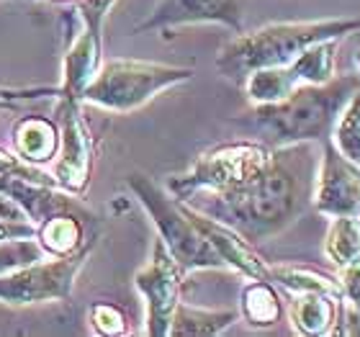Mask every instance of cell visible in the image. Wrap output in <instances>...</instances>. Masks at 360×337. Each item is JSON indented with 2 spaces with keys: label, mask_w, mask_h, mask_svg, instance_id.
<instances>
[{
  "label": "cell",
  "mask_w": 360,
  "mask_h": 337,
  "mask_svg": "<svg viewBox=\"0 0 360 337\" xmlns=\"http://www.w3.org/2000/svg\"><path fill=\"white\" fill-rule=\"evenodd\" d=\"M319 152L314 142L270 147L265 165L224 193H193L191 209L232 227L245 240L263 242L293 224L314 201Z\"/></svg>",
  "instance_id": "cell-1"
},
{
  "label": "cell",
  "mask_w": 360,
  "mask_h": 337,
  "mask_svg": "<svg viewBox=\"0 0 360 337\" xmlns=\"http://www.w3.org/2000/svg\"><path fill=\"white\" fill-rule=\"evenodd\" d=\"M358 90V75L330 77L319 85H301L276 103H255L252 111L234 121L257 134V139L268 147L319 142L332 136L340 113Z\"/></svg>",
  "instance_id": "cell-2"
},
{
  "label": "cell",
  "mask_w": 360,
  "mask_h": 337,
  "mask_svg": "<svg viewBox=\"0 0 360 337\" xmlns=\"http://www.w3.org/2000/svg\"><path fill=\"white\" fill-rule=\"evenodd\" d=\"M360 29V18L304 23H268L263 29L240 31L219 49L217 70L226 80L242 85L255 70L281 68L296 60L304 49L324 39H342Z\"/></svg>",
  "instance_id": "cell-3"
},
{
  "label": "cell",
  "mask_w": 360,
  "mask_h": 337,
  "mask_svg": "<svg viewBox=\"0 0 360 337\" xmlns=\"http://www.w3.org/2000/svg\"><path fill=\"white\" fill-rule=\"evenodd\" d=\"M127 186L131 188V193L144 206V211L150 214L152 224L158 227L160 240L165 242V248L170 250L183 273L201 268H226L217 250L211 248L209 240L191 222L183 201L162 191L144 172H131L127 178Z\"/></svg>",
  "instance_id": "cell-4"
},
{
  "label": "cell",
  "mask_w": 360,
  "mask_h": 337,
  "mask_svg": "<svg viewBox=\"0 0 360 337\" xmlns=\"http://www.w3.org/2000/svg\"><path fill=\"white\" fill-rule=\"evenodd\" d=\"M193 80L191 68H173L147 60H108L88 83L83 101L108 111L129 113L167 88Z\"/></svg>",
  "instance_id": "cell-5"
},
{
  "label": "cell",
  "mask_w": 360,
  "mask_h": 337,
  "mask_svg": "<svg viewBox=\"0 0 360 337\" xmlns=\"http://www.w3.org/2000/svg\"><path fill=\"white\" fill-rule=\"evenodd\" d=\"M270 155L263 142H229L203 152L183 175L167 180V193L186 201L193 193H224L250 180Z\"/></svg>",
  "instance_id": "cell-6"
},
{
  "label": "cell",
  "mask_w": 360,
  "mask_h": 337,
  "mask_svg": "<svg viewBox=\"0 0 360 337\" xmlns=\"http://www.w3.org/2000/svg\"><path fill=\"white\" fill-rule=\"evenodd\" d=\"M98 232L85 242L83 248L62 257H44L31 265L0 276V301L8 307H29L44 301H70L75 278L88 260L90 250L96 245Z\"/></svg>",
  "instance_id": "cell-7"
},
{
  "label": "cell",
  "mask_w": 360,
  "mask_h": 337,
  "mask_svg": "<svg viewBox=\"0 0 360 337\" xmlns=\"http://www.w3.org/2000/svg\"><path fill=\"white\" fill-rule=\"evenodd\" d=\"M335 54H338V39L316 42L309 49L281 68L255 70L242 83L248 98L255 103H276L301 85H319L335 77Z\"/></svg>",
  "instance_id": "cell-8"
},
{
  "label": "cell",
  "mask_w": 360,
  "mask_h": 337,
  "mask_svg": "<svg viewBox=\"0 0 360 337\" xmlns=\"http://www.w3.org/2000/svg\"><path fill=\"white\" fill-rule=\"evenodd\" d=\"M57 93V129H60V150H57V165H54V180L62 191L72 196L85 193L93 172V134H90L88 121L80 108V98Z\"/></svg>",
  "instance_id": "cell-9"
},
{
  "label": "cell",
  "mask_w": 360,
  "mask_h": 337,
  "mask_svg": "<svg viewBox=\"0 0 360 337\" xmlns=\"http://www.w3.org/2000/svg\"><path fill=\"white\" fill-rule=\"evenodd\" d=\"M183 270L165 248V242L155 240L152 255L144 268L136 270L134 286L142 293L147 304V335L150 337H167L173 312L180 301V286H183Z\"/></svg>",
  "instance_id": "cell-10"
},
{
  "label": "cell",
  "mask_w": 360,
  "mask_h": 337,
  "mask_svg": "<svg viewBox=\"0 0 360 337\" xmlns=\"http://www.w3.org/2000/svg\"><path fill=\"white\" fill-rule=\"evenodd\" d=\"M311 203L327 217H360V165L345 158L332 139H324Z\"/></svg>",
  "instance_id": "cell-11"
},
{
  "label": "cell",
  "mask_w": 360,
  "mask_h": 337,
  "mask_svg": "<svg viewBox=\"0 0 360 337\" xmlns=\"http://www.w3.org/2000/svg\"><path fill=\"white\" fill-rule=\"evenodd\" d=\"M242 13H245V0H158V6L136 26L134 34L170 31L188 23H221L234 34H240Z\"/></svg>",
  "instance_id": "cell-12"
},
{
  "label": "cell",
  "mask_w": 360,
  "mask_h": 337,
  "mask_svg": "<svg viewBox=\"0 0 360 337\" xmlns=\"http://www.w3.org/2000/svg\"><path fill=\"white\" fill-rule=\"evenodd\" d=\"M188 211V217L198 227V232L209 240V245L219 253V257L224 260L226 268H234L245 273L248 278H260V281H268V262L260 257V255L252 250L245 237L240 232H234L232 227L221 224L217 219L206 217L201 211L191 209L188 203H183Z\"/></svg>",
  "instance_id": "cell-13"
},
{
  "label": "cell",
  "mask_w": 360,
  "mask_h": 337,
  "mask_svg": "<svg viewBox=\"0 0 360 337\" xmlns=\"http://www.w3.org/2000/svg\"><path fill=\"white\" fill-rule=\"evenodd\" d=\"M13 150L29 165H44L57 158L60 129L46 116H23L13 127Z\"/></svg>",
  "instance_id": "cell-14"
},
{
  "label": "cell",
  "mask_w": 360,
  "mask_h": 337,
  "mask_svg": "<svg viewBox=\"0 0 360 337\" xmlns=\"http://www.w3.org/2000/svg\"><path fill=\"white\" fill-rule=\"evenodd\" d=\"M335 301H338V296L319 291L293 293L291 309H288L293 330L307 337L327 335L335 324Z\"/></svg>",
  "instance_id": "cell-15"
},
{
  "label": "cell",
  "mask_w": 360,
  "mask_h": 337,
  "mask_svg": "<svg viewBox=\"0 0 360 337\" xmlns=\"http://www.w3.org/2000/svg\"><path fill=\"white\" fill-rule=\"evenodd\" d=\"M237 312L234 309H198L180 304L173 312V322H170V332L173 337H211L224 332L226 327H232L237 322Z\"/></svg>",
  "instance_id": "cell-16"
},
{
  "label": "cell",
  "mask_w": 360,
  "mask_h": 337,
  "mask_svg": "<svg viewBox=\"0 0 360 337\" xmlns=\"http://www.w3.org/2000/svg\"><path fill=\"white\" fill-rule=\"evenodd\" d=\"M96 234V229L85 237V222L83 219L72 217V214H54V217L44 219L37 227V240L44 248L46 255L52 257H62L80 250L85 242Z\"/></svg>",
  "instance_id": "cell-17"
},
{
  "label": "cell",
  "mask_w": 360,
  "mask_h": 337,
  "mask_svg": "<svg viewBox=\"0 0 360 337\" xmlns=\"http://www.w3.org/2000/svg\"><path fill=\"white\" fill-rule=\"evenodd\" d=\"M242 314L252 327H270L283 314V304L278 299L276 288L270 281L252 278V284L245 286L242 291Z\"/></svg>",
  "instance_id": "cell-18"
},
{
  "label": "cell",
  "mask_w": 360,
  "mask_h": 337,
  "mask_svg": "<svg viewBox=\"0 0 360 337\" xmlns=\"http://www.w3.org/2000/svg\"><path fill=\"white\" fill-rule=\"evenodd\" d=\"M324 250L338 268L360 262V217H332Z\"/></svg>",
  "instance_id": "cell-19"
},
{
  "label": "cell",
  "mask_w": 360,
  "mask_h": 337,
  "mask_svg": "<svg viewBox=\"0 0 360 337\" xmlns=\"http://www.w3.org/2000/svg\"><path fill=\"white\" fill-rule=\"evenodd\" d=\"M268 281L283 286L285 291L291 293L319 291V293L338 296V299L342 296V288L330 276H322V273L309 268H299V265H268Z\"/></svg>",
  "instance_id": "cell-20"
},
{
  "label": "cell",
  "mask_w": 360,
  "mask_h": 337,
  "mask_svg": "<svg viewBox=\"0 0 360 337\" xmlns=\"http://www.w3.org/2000/svg\"><path fill=\"white\" fill-rule=\"evenodd\" d=\"M49 255L39 245L37 237H13V240H0V276L13 273V270L31 265L37 260H44Z\"/></svg>",
  "instance_id": "cell-21"
},
{
  "label": "cell",
  "mask_w": 360,
  "mask_h": 337,
  "mask_svg": "<svg viewBox=\"0 0 360 337\" xmlns=\"http://www.w3.org/2000/svg\"><path fill=\"white\" fill-rule=\"evenodd\" d=\"M88 322L98 335H124L127 332V317L113 304H93L88 312Z\"/></svg>",
  "instance_id": "cell-22"
},
{
  "label": "cell",
  "mask_w": 360,
  "mask_h": 337,
  "mask_svg": "<svg viewBox=\"0 0 360 337\" xmlns=\"http://www.w3.org/2000/svg\"><path fill=\"white\" fill-rule=\"evenodd\" d=\"M3 90H0V101H3ZM0 175H18V178H29L37 180V183H49V186H57L54 175L39 170V165H29L23 163L18 155H8L6 150H0Z\"/></svg>",
  "instance_id": "cell-23"
},
{
  "label": "cell",
  "mask_w": 360,
  "mask_h": 337,
  "mask_svg": "<svg viewBox=\"0 0 360 337\" xmlns=\"http://www.w3.org/2000/svg\"><path fill=\"white\" fill-rule=\"evenodd\" d=\"M340 270H342L340 288L345 293V299L350 301V307H355L360 312V262L347 265V268H340Z\"/></svg>",
  "instance_id": "cell-24"
},
{
  "label": "cell",
  "mask_w": 360,
  "mask_h": 337,
  "mask_svg": "<svg viewBox=\"0 0 360 337\" xmlns=\"http://www.w3.org/2000/svg\"><path fill=\"white\" fill-rule=\"evenodd\" d=\"M13 237H37V227L34 224H13L0 219V240H13Z\"/></svg>",
  "instance_id": "cell-25"
},
{
  "label": "cell",
  "mask_w": 360,
  "mask_h": 337,
  "mask_svg": "<svg viewBox=\"0 0 360 337\" xmlns=\"http://www.w3.org/2000/svg\"><path fill=\"white\" fill-rule=\"evenodd\" d=\"M340 335H360V312L358 309H345L342 312V327H340Z\"/></svg>",
  "instance_id": "cell-26"
},
{
  "label": "cell",
  "mask_w": 360,
  "mask_h": 337,
  "mask_svg": "<svg viewBox=\"0 0 360 337\" xmlns=\"http://www.w3.org/2000/svg\"><path fill=\"white\" fill-rule=\"evenodd\" d=\"M72 3H75V0H72Z\"/></svg>",
  "instance_id": "cell-27"
}]
</instances>
